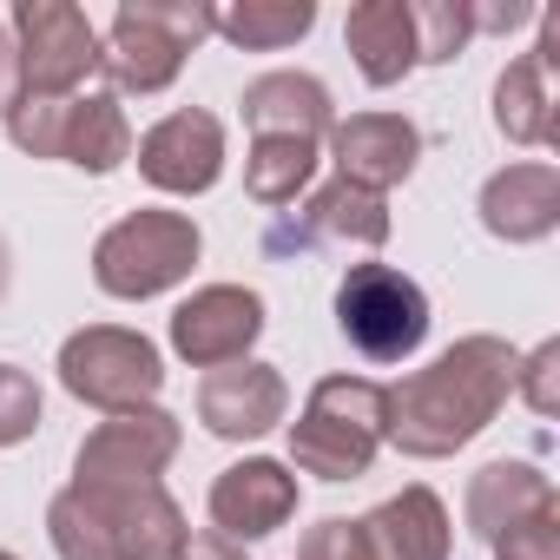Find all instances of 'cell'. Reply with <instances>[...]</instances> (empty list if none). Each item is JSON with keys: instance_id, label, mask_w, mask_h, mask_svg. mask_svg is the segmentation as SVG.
Returning <instances> with one entry per match:
<instances>
[{"instance_id": "cell-23", "label": "cell", "mask_w": 560, "mask_h": 560, "mask_svg": "<svg viewBox=\"0 0 560 560\" xmlns=\"http://www.w3.org/2000/svg\"><path fill=\"white\" fill-rule=\"evenodd\" d=\"M317 27L311 0H244V8H224L211 21V34H224L237 54H284Z\"/></svg>"}, {"instance_id": "cell-8", "label": "cell", "mask_w": 560, "mask_h": 560, "mask_svg": "<svg viewBox=\"0 0 560 560\" xmlns=\"http://www.w3.org/2000/svg\"><path fill=\"white\" fill-rule=\"evenodd\" d=\"M14 54H21V93L34 100H73L100 73V27L73 0H14Z\"/></svg>"}, {"instance_id": "cell-11", "label": "cell", "mask_w": 560, "mask_h": 560, "mask_svg": "<svg viewBox=\"0 0 560 560\" xmlns=\"http://www.w3.org/2000/svg\"><path fill=\"white\" fill-rule=\"evenodd\" d=\"M264 298L244 291V284H205L191 291L178 311H172V350L191 363V370H224V363H244L250 343L264 337Z\"/></svg>"}, {"instance_id": "cell-17", "label": "cell", "mask_w": 560, "mask_h": 560, "mask_svg": "<svg viewBox=\"0 0 560 560\" xmlns=\"http://www.w3.org/2000/svg\"><path fill=\"white\" fill-rule=\"evenodd\" d=\"M244 126L257 139H304V145H324L330 126H337V100L317 73H291V67H277V73H257L244 86Z\"/></svg>"}, {"instance_id": "cell-15", "label": "cell", "mask_w": 560, "mask_h": 560, "mask_svg": "<svg viewBox=\"0 0 560 560\" xmlns=\"http://www.w3.org/2000/svg\"><path fill=\"white\" fill-rule=\"evenodd\" d=\"M330 159H337V178H350V185L383 198V191H396L416 172L422 132L402 113H350V119L330 126Z\"/></svg>"}, {"instance_id": "cell-28", "label": "cell", "mask_w": 560, "mask_h": 560, "mask_svg": "<svg viewBox=\"0 0 560 560\" xmlns=\"http://www.w3.org/2000/svg\"><path fill=\"white\" fill-rule=\"evenodd\" d=\"M514 396L534 409V416H553L560 409V337H547L540 350H527L514 363Z\"/></svg>"}, {"instance_id": "cell-4", "label": "cell", "mask_w": 560, "mask_h": 560, "mask_svg": "<svg viewBox=\"0 0 560 560\" xmlns=\"http://www.w3.org/2000/svg\"><path fill=\"white\" fill-rule=\"evenodd\" d=\"M211 21L218 8H205V0H119L100 40V73L113 80V100L165 93L185 73V60L211 40Z\"/></svg>"}, {"instance_id": "cell-7", "label": "cell", "mask_w": 560, "mask_h": 560, "mask_svg": "<svg viewBox=\"0 0 560 560\" xmlns=\"http://www.w3.org/2000/svg\"><path fill=\"white\" fill-rule=\"evenodd\" d=\"M60 383L67 396L119 416V409H145L165 389V357L152 337L119 330V324H86L60 343Z\"/></svg>"}, {"instance_id": "cell-1", "label": "cell", "mask_w": 560, "mask_h": 560, "mask_svg": "<svg viewBox=\"0 0 560 560\" xmlns=\"http://www.w3.org/2000/svg\"><path fill=\"white\" fill-rule=\"evenodd\" d=\"M514 363L521 350L488 330L448 343L429 370H409L402 383H389V442L409 462H442L468 448L514 396Z\"/></svg>"}, {"instance_id": "cell-21", "label": "cell", "mask_w": 560, "mask_h": 560, "mask_svg": "<svg viewBox=\"0 0 560 560\" xmlns=\"http://www.w3.org/2000/svg\"><path fill=\"white\" fill-rule=\"evenodd\" d=\"M60 159L106 178L132 159V119L113 93H73L67 100V139H60Z\"/></svg>"}, {"instance_id": "cell-33", "label": "cell", "mask_w": 560, "mask_h": 560, "mask_svg": "<svg viewBox=\"0 0 560 560\" xmlns=\"http://www.w3.org/2000/svg\"><path fill=\"white\" fill-rule=\"evenodd\" d=\"M21 100V54H14V34H8V21H0V113H8Z\"/></svg>"}, {"instance_id": "cell-32", "label": "cell", "mask_w": 560, "mask_h": 560, "mask_svg": "<svg viewBox=\"0 0 560 560\" xmlns=\"http://www.w3.org/2000/svg\"><path fill=\"white\" fill-rule=\"evenodd\" d=\"M172 560H244V547H237V540H224V534L211 527V534H185V547H178Z\"/></svg>"}, {"instance_id": "cell-26", "label": "cell", "mask_w": 560, "mask_h": 560, "mask_svg": "<svg viewBox=\"0 0 560 560\" xmlns=\"http://www.w3.org/2000/svg\"><path fill=\"white\" fill-rule=\"evenodd\" d=\"M0 119H8V139H14L27 159H60V139H67V100H34V93H21Z\"/></svg>"}, {"instance_id": "cell-19", "label": "cell", "mask_w": 560, "mask_h": 560, "mask_svg": "<svg viewBox=\"0 0 560 560\" xmlns=\"http://www.w3.org/2000/svg\"><path fill=\"white\" fill-rule=\"evenodd\" d=\"M343 47L357 54V73L370 86H402L422 60H416V14L409 0H357L343 14Z\"/></svg>"}, {"instance_id": "cell-13", "label": "cell", "mask_w": 560, "mask_h": 560, "mask_svg": "<svg viewBox=\"0 0 560 560\" xmlns=\"http://www.w3.org/2000/svg\"><path fill=\"white\" fill-rule=\"evenodd\" d=\"M317 244H357V250H376L389 244V198L350 185V178H330L304 198L298 218L270 224V250L291 257V250H317Z\"/></svg>"}, {"instance_id": "cell-22", "label": "cell", "mask_w": 560, "mask_h": 560, "mask_svg": "<svg viewBox=\"0 0 560 560\" xmlns=\"http://www.w3.org/2000/svg\"><path fill=\"white\" fill-rule=\"evenodd\" d=\"M494 132L508 145H553L560 139V126H553V73L534 54L501 67V80H494Z\"/></svg>"}, {"instance_id": "cell-16", "label": "cell", "mask_w": 560, "mask_h": 560, "mask_svg": "<svg viewBox=\"0 0 560 560\" xmlns=\"http://www.w3.org/2000/svg\"><path fill=\"white\" fill-rule=\"evenodd\" d=\"M475 211H481V231L488 237H501V244H540L560 224V172L547 159L501 165L481 185V205Z\"/></svg>"}, {"instance_id": "cell-25", "label": "cell", "mask_w": 560, "mask_h": 560, "mask_svg": "<svg viewBox=\"0 0 560 560\" xmlns=\"http://www.w3.org/2000/svg\"><path fill=\"white\" fill-rule=\"evenodd\" d=\"M409 14H416V60L422 67H448L475 40L462 0H409Z\"/></svg>"}, {"instance_id": "cell-27", "label": "cell", "mask_w": 560, "mask_h": 560, "mask_svg": "<svg viewBox=\"0 0 560 560\" xmlns=\"http://www.w3.org/2000/svg\"><path fill=\"white\" fill-rule=\"evenodd\" d=\"M47 402H40V383L14 363H0V448H21L34 429H40Z\"/></svg>"}, {"instance_id": "cell-35", "label": "cell", "mask_w": 560, "mask_h": 560, "mask_svg": "<svg viewBox=\"0 0 560 560\" xmlns=\"http://www.w3.org/2000/svg\"><path fill=\"white\" fill-rule=\"evenodd\" d=\"M0 560H21V553H8V547H0Z\"/></svg>"}, {"instance_id": "cell-24", "label": "cell", "mask_w": 560, "mask_h": 560, "mask_svg": "<svg viewBox=\"0 0 560 560\" xmlns=\"http://www.w3.org/2000/svg\"><path fill=\"white\" fill-rule=\"evenodd\" d=\"M311 178H317V145H304V139H250L244 191H250L264 211L298 205V191H304Z\"/></svg>"}, {"instance_id": "cell-20", "label": "cell", "mask_w": 560, "mask_h": 560, "mask_svg": "<svg viewBox=\"0 0 560 560\" xmlns=\"http://www.w3.org/2000/svg\"><path fill=\"white\" fill-rule=\"evenodd\" d=\"M553 475H540L534 462H488L468 475V494H462V514L475 527V540H494L508 527H521L527 514L553 508Z\"/></svg>"}, {"instance_id": "cell-12", "label": "cell", "mask_w": 560, "mask_h": 560, "mask_svg": "<svg viewBox=\"0 0 560 560\" xmlns=\"http://www.w3.org/2000/svg\"><path fill=\"white\" fill-rule=\"evenodd\" d=\"M284 416H291V383L277 376V363L244 357V363L205 370V383H198V422L218 442H257Z\"/></svg>"}, {"instance_id": "cell-9", "label": "cell", "mask_w": 560, "mask_h": 560, "mask_svg": "<svg viewBox=\"0 0 560 560\" xmlns=\"http://www.w3.org/2000/svg\"><path fill=\"white\" fill-rule=\"evenodd\" d=\"M178 442H185V429H178L172 409H159V402L119 409L80 442L73 488H145V481H159L178 462Z\"/></svg>"}, {"instance_id": "cell-6", "label": "cell", "mask_w": 560, "mask_h": 560, "mask_svg": "<svg viewBox=\"0 0 560 560\" xmlns=\"http://www.w3.org/2000/svg\"><path fill=\"white\" fill-rule=\"evenodd\" d=\"M337 330L363 363H409L429 337V291L396 264H350L337 284Z\"/></svg>"}, {"instance_id": "cell-5", "label": "cell", "mask_w": 560, "mask_h": 560, "mask_svg": "<svg viewBox=\"0 0 560 560\" xmlns=\"http://www.w3.org/2000/svg\"><path fill=\"white\" fill-rule=\"evenodd\" d=\"M198 250H205V231H198L191 211L145 205V211H126L119 224L100 231V244H93V284L106 298H119V304H145V298H165V291L185 284Z\"/></svg>"}, {"instance_id": "cell-29", "label": "cell", "mask_w": 560, "mask_h": 560, "mask_svg": "<svg viewBox=\"0 0 560 560\" xmlns=\"http://www.w3.org/2000/svg\"><path fill=\"white\" fill-rule=\"evenodd\" d=\"M488 547H494V560H560V501L540 508V514H527L521 527L494 534Z\"/></svg>"}, {"instance_id": "cell-14", "label": "cell", "mask_w": 560, "mask_h": 560, "mask_svg": "<svg viewBox=\"0 0 560 560\" xmlns=\"http://www.w3.org/2000/svg\"><path fill=\"white\" fill-rule=\"evenodd\" d=\"M211 527L224 534V540H264V534H277L291 514H298V475H291V462H270V455H244V462H231L218 481H211Z\"/></svg>"}, {"instance_id": "cell-30", "label": "cell", "mask_w": 560, "mask_h": 560, "mask_svg": "<svg viewBox=\"0 0 560 560\" xmlns=\"http://www.w3.org/2000/svg\"><path fill=\"white\" fill-rule=\"evenodd\" d=\"M298 560H376V553L363 547V527H357V521L330 514V521H317V527L298 540Z\"/></svg>"}, {"instance_id": "cell-2", "label": "cell", "mask_w": 560, "mask_h": 560, "mask_svg": "<svg viewBox=\"0 0 560 560\" xmlns=\"http://www.w3.org/2000/svg\"><path fill=\"white\" fill-rule=\"evenodd\" d=\"M185 534V508L165 494V481L60 488L47 501V540L60 560H172Z\"/></svg>"}, {"instance_id": "cell-3", "label": "cell", "mask_w": 560, "mask_h": 560, "mask_svg": "<svg viewBox=\"0 0 560 560\" xmlns=\"http://www.w3.org/2000/svg\"><path fill=\"white\" fill-rule=\"evenodd\" d=\"M389 442V383L376 376H324L291 422V468L317 481H363L376 448Z\"/></svg>"}, {"instance_id": "cell-34", "label": "cell", "mask_w": 560, "mask_h": 560, "mask_svg": "<svg viewBox=\"0 0 560 560\" xmlns=\"http://www.w3.org/2000/svg\"><path fill=\"white\" fill-rule=\"evenodd\" d=\"M8 264H14V250H8V237H0V298H8Z\"/></svg>"}, {"instance_id": "cell-18", "label": "cell", "mask_w": 560, "mask_h": 560, "mask_svg": "<svg viewBox=\"0 0 560 560\" xmlns=\"http://www.w3.org/2000/svg\"><path fill=\"white\" fill-rule=\"evenodd\" d=\"M357 527H363V547H370L376 560H448V553H455L448 508H442V494L422 488V481H409L402 494L376 501Z\"/></svg>"}, {"instance_id": "cell-31", "label": "cell", "mask_w": 560, "mask_h": 560, "mask_svg": "<svg viewBox=\"0 0 560 560\" xmlns=\"http://www.w3.org/2000/svg\"><path fill=\"white\" fill-rule=\"evenodd\" d=\"M462 8H468V34H514L534 21L527 0H462Z\"/></svg>"}, {"instance_id": "cell-10", "label": "cell", "mask_w": 560, "mask_h": 560, "mask_svg": "<svg viewBox=\"0 0 560 560\" xmlns=\"http://www.w3.org/2000/svg\"><path fill=\"white\" fill-rule=\"evenodd\" d=\"M132 159H139V178H145L152 191H165V198H198V191H211V185L224 178V126H218V113H205V106H178V113H165V119L132 145Z\"/></svg>"}]
</instances>
